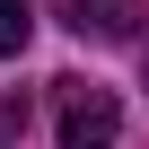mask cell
Segmentation results:
<instances>
[{
  "mask_svg": "<svg viewBox=\"0 0 149 149\" xmlns=\"http://www.w3.org/2000/svg\"><path fill=\"white\" fill-rule=\"evenodd\" d=\"M53 114H61V149H105L123 132V97L105 79H53Z\"/></svg>",
  "mask_w": 149,
  "mask_h": 149,
  "instance_id": "1",
  "label": "cell"
},
{
  "mask_svg": "<svg viewBox=\"0 0 149 149\" xmlns=\"http://www.w3.org/2000/svg\"><path fill=\"white\" fill-rule=\"evenodd\" d=\"M70 35H97V44H132L140 35V0H53Z\"/></svg>",
  "mask_w": 149,
  "mask_h": 149,
  "instance_id": "2",
  "label": "cell"
},
{
  "mask_svg": "<svg viewBox=\"0 0 149 149\" xmlns=\"http://www.w3.org/2000/svg\"><path fill=\"white\" fill-rule=\"evenodd\" d=\"M26 0H0V61H9V53H26Z\"/></svg>",
  "mask_w": 149,
  "mask_h": 149,
  "instance_id": "3",
  "label": "cell"
},
{
  "mask_svg": "<svg viewBox=\"0 0 149 149\" xmlns=\"http://www.w3.org/2000/svg\"><path fill=\"white\" fill-rule=\"evenodd\" d=\"M140 79H149V53H140Z\"/></svg>",
  "mask_w": 149,
  "mask_h": 149,
  "instance_id": "4",
  "label": "cell"
}]
</instances>
